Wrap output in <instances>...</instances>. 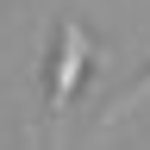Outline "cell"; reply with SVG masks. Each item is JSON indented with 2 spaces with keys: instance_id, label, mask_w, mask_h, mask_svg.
Returning a JSON list of instances; mask_svg holds the SVG:
<instances>
[{
  "instance_id": "1",
  "label": "cell",
  "mask_w": 150,
  "mask_h": 150,
  "mask_svg": "<svg viewBox=\"0 0 150 150\" xmlns=\"http://www.w3.org/2000/svg\"><path fill=\"white\" fill-rule=\"evenodd\" d=\"M94 38L81 19H63L56 25V56H50V88H44V119H63L75 106V94H81V75L94 69Z\"/></svg>"
},
{
  "instance_id": "2",
  "label": "cell",
  "mask_w": 150,
  "mask_h": 150,
  "mask_svg": "<svg viewBox=\"0 0 150 150\" xmlns=\"http://www.w3.org/2000/svg\"><path fill=\"white\" fill-rule=\"evenodd\" d=\"M144 112H150V69H144V75H138V81H131V88H125L112 106H100V119H94V138H112L119 125L144 119Z\"/></svg>"
}]
</instances>
